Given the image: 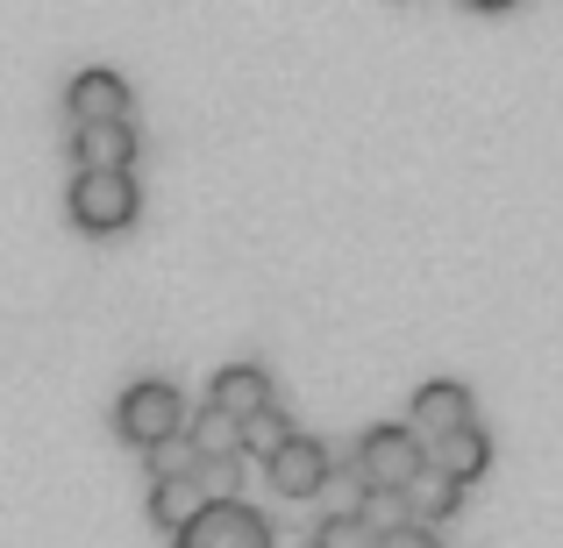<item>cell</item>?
I'll list each match as a JSON object with an SVG mask.
<instances>
[{
	"mask_svg": "<svg viewBox=\"0 0 563 548\" xmlns=\"http://www.w3.org/2000/svg\"><path fill=\"white\" fill-rule=\"evenodd\" d=\"M478 413H471V384H456V378H428L421 392H413V435H456V427H471Z\"/></svg>",
	"mask_w": 563,
	"mask_h": 548,
	"instance_id": "52a82bcc",
	"label": "cell"
},
{
	"mask_svg": "<svg viewBox=\"0 0 563 548\" xmlns=\"http://www.w3.org/2000/svg\"><path fill=\"white\" fill-rule=\"evenodd\" d=\"M143 456H151V478H192V470H200V456H192L186 435L157 441V449H143Z\"/></svg>",
	"mask_w": 563,
	"mask_h": 548,
	"instance_id": "ac0fdd59",
	"label": "cell"
},
{
	"mask_svg": "<svg viewBox=\"0 0 563 548\" xmlns=\"http://www.w3.org/2000/svg\"><path fill=\"white\" fill-rule=\"evenodd\" d=\"M428 463H435L442 478L471 484V478H485V463H493V435H485L478 421L456 427V435H435V456H428Z\"/></svg>",
	"mask_w": 563,
	"mask_h": 548,
	"instance_id": "9c48e42d",
	"label": "cell"
},
{
	"mask_svg": "<svg viewBox=\"0 0 563 548\" xmlns=\"http://www.w3.org/2000/svg\"><path fill=\"white\" fill-rule=\"evenodd\" d=\"M357 521L372 527V535H393V527L407 521V499L385 492V484H372V492H364V506H357Z\"/></svg>",
	"mask_w": 563,
	"mask_h": 548,
	"instance_id": "e0dca14e",
	"label": "cell"
},
{
	"mask_svg": "<svg viewBox=\"0 0 563 548\" xmlns=\"http://www.w3.org/2000/svg\"><path fill=\"white\" fill-rule=\"evenodd\" d=\"M378 548H442V541H435V527H413V521H399L393 535H378Z\"/></svg>",
	"mask_w": 563,
	"mask_h": 548,
	"instance_id": "d6986e66",
	"label": "cell"
},
{
	"mask_svg": "<svg viewBox=\"0 0 563 548\" xmlns=\"http://www.w3.org/2000/svg\"><path fill=\"white\" fill-rule=\"evenodd\" d=\"M399 499H407V521H413V527H442L456 506H464V484H456V478H442V470L428 463V470H421V478H413Z\"/></svg>",
	"mask_w": 563,
	"mask_h": 548,
	"instance_id": "7c38bea8",
	"label": "cell"
},
{
	"mask_svg": "<svg viewBox=\"0 0 563 548\" xmlns=\"http://www.w3.org/2000/svg\"><path fill=\"white\" fill-rule=\"evenodd\" d=\"M350 463L364 470V484L407 492V484L428 470V441L413 435L407 421H378V427H364V441H357V456H350Z\"/></svg>",
	"mask_w": 563,
	"mask_h": 548,
	"instance_id": "7a4b0ae2",
	"label": "cell"
},
{
	"mask_svg": "<svg viewBox=\"0 0 563 548\" xmlns=\"http://www.w3.org/2000/svg\"><path fill=\"white\" fill-rule=\"evenodd\" d=\"M314 548H378V535L357 521V513H321V527H314Z\"/></svg>",
	"mask_w": 563,
	"mask_h": 548,
	"instance_id": "2e32d148",
	"label": "cell"
},
{
	"mask_svg": "<svg viewBox=\"0 0 563 548\" xmlns=\"http://www.w3.org/2000/svg\"><path fill=\"white\" fill-rule=\"evenodd\" d=\"M200 506H207L200 478H157V484H151V521L165 527V535H179V527H186Z\"/></svg>",
	"mask_w": 563,
	"mask_h": 548,
	"instance_id": "4fadbf2b",
	"label": "cell"
},
{
	"mask_svg": "<svg viewBox=\"0 0 563 548\" xmlns=\"http://www.w3.org/2000/svg\"><path fill=\"white\" fill-rule=\"evenodd\" d=\"M71 157H79V171H129L136 165V128L129 122L79 128V136H71Z\"/></svg>",
	"mask_w": 563,
	"mask_h": 548,
	"instance_id": "30bf717a",
	"label": "cell"
},
{
	"mask_svg": "<svg viewBox=\"0 0 563 548\" xmlns=\"http://www.w3.org/2000/svg\"><path fill=\"white\" fill-rule=\"evenodd\" d=\"M264 470H272L278 499H314V492H321V478H329V441H321V435H300V427H292V441H286V449H278Z\"/></svg>",
	"mask_w": 563,
	"mask_h": 548,
	"instance_id": "8992f818",
	"label": "cell"
},
{
	"mask_svg": "<svg viewBox=\"0 0 563 548\" xmlns=\"http://www.w3.org/2000/svg\"><path fill=\"white\" fill-rule=\"evenodd\" d=\"M65 206H71V221H79V228H93V235L129 228V221H136V206H143L136 171H79L71 192H65Z\"/></svg>",
	"mask_w": 563,
	"mask_h": 548,
	"instance_id": "3957f363",
	"label": "cell"
},
{
	"mask_svg": "<svg viewBox=\"0 0 563 548\" xmlns=\"http://www.w3.org/2000/svg\"><path fill=\"white\" fill-rule=\"evenodd\" d=\"M471 8H514V0H471Z\"/></svg>",
	"mask_w": 563,
	"mask_h": 548,
	"instance_id": "ffe728a7",
	"label": "cell"
},
{
	"mask_svg": "<svg viewBox=\"0 0 563 548\" xmlns=\"http://www.w3.org/2000/svg\"><path fill=\"white\" fill-rule=\"evenodd\" d=\"M207 406L235 413V421L264 413V406H272V378H264V364H221L214 384H207Z\"/></svg>",
	"mask_w": 563,
	"mask_h": 548,
	"instance_id": "ba28073f",
	"label": "cell"
},
{
	"mask_svg": "<svg viewBox=\"0 0 563 548\" xmlns=\"http://www.w3.org/2000/svg\"><path fill=\"white\" fill-rule=\"evenodd\" d=\"M186 421H192V406L172 378H136L114 399V427H122V441H136V449H157V441L186 435Z\"/></svg>",
	"mask_w": 563,
	"mask_h": 548,
	"instance_id": "6da1fadb",
	"label": "cell"
},
{
	"mask_svg": "<svg viewBox=\"0 0 563 548\" xmlns=\"http://www.w3.org/2000/svg\"><path fill=\"white\" fill-rule=\"evenodd\" d=\"M172 548H272V521L250 499H214L172 535Z\"/></svg>",
	"mask_w": 563,
	"mask_h": 548,
	"instance_id": "277c9868",
	"label": "cell"
},
{
	"mask_svg": "<svg viewBox=\"0 0 563 548\" xmlns=\"http://www.w3.org/2000/svg\"><path fill=\"white\" fill-rule=\"evenodd\" d=\"M65 114L71 128H108V122H129V79L108 65H86L79 79L65 86Z\"/></svg>",
	"mask_w": 563,
	"mask_h": 548,
	"instance_id": "5b68a950",
	"label": "cell"
},
{
	"mask_svg": "<svg viewBox=\"0 0 563 548\" xmlns=\"http://www.w3.org/2000/svg\"><path fill=\"white\" fill-rule=\"evenodd\" d=\"M286 441H292V421L278 413V399H272L264 413H250V421H243V456H264V463H272Z\"/></svg>",
	"mask_w": 563,
	"mask_h": 548,
	"instance_id": "5bb4252c",
	"label": "cell"
},
{
	"mask_svg": "<svg viewBox=\"0 0 563 548\" xmlns=\"http://www.w3.org/2000/svg\"><path fill=\"white\" fill-rule=\"evenodd\" d=\"M186 441H192V456H200V463H235V456H243V421H235V413H221V406H200L186 421Z\"/></svg>",
	"mask_w": 563,
	"mask_h": 548,
	"instance_id": "8fae6325",
	"label": "cell"
},
{
	"mask_svg": "<svg viewBox=\"0 0 563 548\" xmlns=\"http://www.w3.org/2000/svg\"><path fill=\"white\" fill-rule=\"evenodd\" d=\"M364 492H372V484H364V470H357V463H329V478H321V492H314V499H329V513H357V506H364Z\"/></svg>",
	"mask_w": 563,
	"mask_h": 548,
	"instance_id": "9a60e30c",
	"label": "cell"
}]
</instances>
